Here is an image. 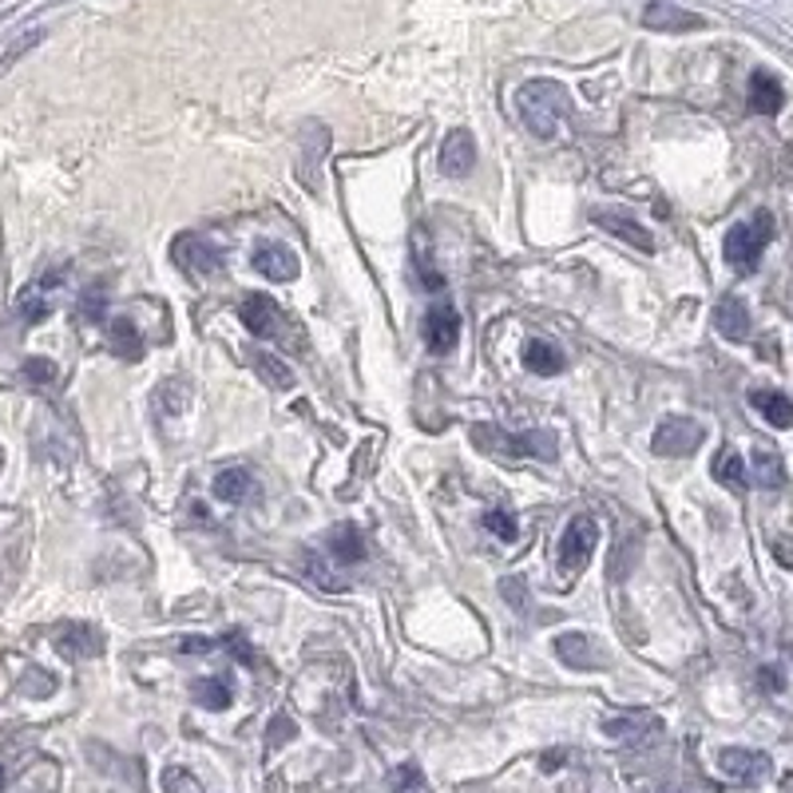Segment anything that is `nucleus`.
Wrapping results in <instances>:
<instances>
[{
	"mask_svg": "<svg viewBox=\"0 0 793 793\" xmlns=\"http://www.w3.org/2000/svg\"><path fill=\"white\" fill-rule=\"evenodd\" d=\"M516 111L536 140H555L572 120V96L555 80H528L516 87Z\"/></svg>",
	"mask_w": 793,
	"mask_h": 793,
	"instance_id": "1",
	"label": "nucleus"
},
{
	"mask_svg": "<svg viewBox=\"0 0 793 793\" xmlns=\"http://www.w3.org/2000/svg\"><path fill=\"white\" fill-rule=\"evenodd\" d=\"M472 445L480 453H489V457H501L508 465L524 457H540V460H552L560 453L552 433H508L501 424H472Z\"/></svg>",
	"mask_w": 793,
	"mask_h": 793,
	"instance_id": "2",
	"label": "nucleus"
},
{
	"mask_svg": "<svg viewBox=\"0 0 793 793\" xmlns=\"http://www.w3.org/2000/svg\"><path fill=\"white\" fill-rule=\"evenodd\" d=\"M171 259L191 283H215L223 274V254L211 242L199 239V235H187V230L171 239Z\"/></svg>",
	"mask_w": 793,
	"mask_h": 793,
	"instance_id": "3",
	"label": "nucleus"
},
{
	"mask_svg": "<svg viewBox=\"0 0 793 793\" xmlns=\"http://www.w3.org/2000/svg\"><path fill=\"white\" fill-rule=\"evenodd\" d=\"M596 543H599L596 516H591V512H579L576 520L564 528V536H560V552H555L560 572H564V576H579L587 567V560H591V552H596Z\"/></svg>",
	"mask_w": 793,
	"mask_h": 793,
	"instance_id": "4",
	"label": "nucleus"
},
{
	"mask_svg": "<svg viewBox=\"0 0 793 793\" xmlns=\"http://www.w3.org/2000/svg\"><path fill=\"white\" fill-rule=\"evenodd\" d=\"M770 215H758L750 223H738V227H730L726 242H722V254H726L730 266H738V271H754L766 251V242H770Z\"/></svg>",
	"mask_w": 793,
	"mask_h": 793,
	"instance_id": "5",
	"label": "nucleus"
},
{
	"mask_svg": "<svg viewBox=\"0 0 793 793\" xmlns=\"http://www.w3.org/2000/svg\"><path fill=\"white\" fill-rule=\"evenodd\" d=\"M239 317L254 337H274V341H286V346L293 341V326L286 322L283 305L274 302V298H266V293H251L239 305Z\"/></svg>",
	"mask_w": 793,
	"mask_h": 793,
	"instance_id": "6",
	"label": "nucleus"
},
{
	"mask_svg": "<svg viewBox=\"0 0 793 793\" xmlns=\"http://www.w3.org/2000/svg\"><path fill=\"white\" fill-rule=\"evenodd\" d=\"M702 436H707V429L698 421H690V417H666V421H659V429H654L651 448L659 457H690V453L702 445Z\"/></svg>",
	"mask_w": 793,
	"mask_h": 793,
	"instance_id": "7",
	"label": "nucleus"
},
{
	"mask_svg": "<svg viewBox=\"0 0 793 793\" xmlns=\"http://www.w3.org/2000/svg\"><path fill=\"white\" fill-rule=\"evenodd\" d=\"M718 770L738 785H761L770 778V758L761 750H746V746H726L718 754Z\"/></svg>",
	"mask_w": 793,
	"mask_h": 793,
	"instance_id": "8",
	"label": "nucleus"
},
{
	"mask_svg": "<svg viewBox=\"0 0 793 793\" xmlns=\"http://www.w3.org/2000/svg\"><path fill=\"white\" fill-rule=\"evenodd\" d=\"M555 654H560V663L572 666V671H608V651L599 647L591 635H579V630H567L555 639Z\"/></svg>",
	"mask_w": 793,
	"mask_h": 793,
	"instance_id": "9",
	"label": "nucleus"
},
{
	"mask_svg": "<svg viewBox=\"0 0 793 793\" xmlns=\"http://www.w3.org/2000/svg\"><path fill=\"white\" fill-rule=\"evenodd\" d=\"M460 337V314L457 305H433L429 314H424V346L433 349V353H448V349L457 346Z\"/></svg>",
	"mask_w": 793,
	"mask_h": 793,
	"instance_id": "10",
	"label": "nucleus"
},
{
	"mask_svg": "<svg viewBox=\"0 0 793 793\" xmlns=\"http://www.w3.org/2000/svg\"><path fill=\"white\" fill-rule=\"evenodd\" d=\"M702 24H707L702 16L678 9V4H666V0H654L642 9V28H651V33H698Z\"/></svg>",
	"mask_w": 793,
	"mask_h": 793,
	"instance_id": "11",
	"label": "nucleus"
},
{
	"mask_svg": "<svg viewBox=\"0 0 793 793\" xmlns=\"http://www.w3.org/2000/svg\"><path fill=\"white\" fill-rule=\"evenodd\" d=\"M52 647L64 659H92V654L104 651V639H99V630L92 627V623H64V627L52 635Z\"/></svg>",
	"mask_w": 793,
	"mask_h": 793,
	"instance_id": "12",
	"label": "nucleus"
},
{
	"mask_svg": "<svg viewBox=\"0 0 793 793\" xmlns=\"http://www.w3.org/2000/svg\"><path fill=\"white\" fill-rule=\"evenodd\" d=\"M472 167H477V140H472V131H465V128L448 131L445 147H441V175H448V179H465Z\"/></svg>",
	"mask_w": 793,
	"mask_h": 793,
	"instance_id": "13",
	"label": "nucleus"
},
{
	"mask_svg": "<svg viewBox=\"0 0 793 793\" xmlns=\"http://www.w3.org/2000/svg\"><path fill=\"white\" fill-rule=\"evenodd\" d=\"M254 271L271 283H293L298 278V254L283 242H259L254 247Z\"/></svg>",
	"mask_w": 793,
	"mask_h": 793,
	"instance_id": "14",
	"label": "nucleus"
},
{
	"mask_svg": "<svg viewBox=\"0 0 793 793\" xmlns=\"http://www.w3.org/2000/svg\"><path fill=\"white\" fill-rule=\"evenodd\" d=\"M591 218H596V223H599V227H603V230H608V235H615V239L630 242V247H635V251H642V254H651V251H654L651 230L642 227V223H635V218H630V215H620V211L599 207Z\"/></svg>",
	"mask_w": 793,
	"mask_h": 793,
	"instance_id": "15",
	"label": "nucleus"
},
{
	"mask_svg": "<svg viewBox=\"0 0 793 793\" xmlns=\"http://www.w3.org/2000/svg\"><path fill=\"white\" fill-rule=\"evenodd\" d=\"M603 730H608L615 742H627V746H635V742H642L647 734H654L659 730V718L647 714V710H627V714H615L603 722Z\"/></svg>",
	"mask_w": 793,
	"mask_h": 793,
	"instance_id": "16",
	"label": "nucleus"
},
{
	"mask_svg": "<svg viewBox=\"0 0 793 793\" xmlns=\"http://www.w3.org/2000/svg\"><path fill=\"white\" fill-rule=\"evenodd\" d=\"M60 283V274H44L40 283H33L28 290L16 293V314H21V322H44V317L52 314V302H48V286Z\"/></svg>",
	"mask_w": 793,
	"mask_h": 793,
	"instance_id": "17",
	"label": "nucleus"
},
{
	"mask_svg": "<svg viewBox=\"0 0 793 793\" xmlns=\"http://www.w3.org/2000/svg\"><path fill=\"white\" fill-rule=\"evenodd\" d=\"M329 555L341 567H353L365 560V540H361V532L353 524H337L334 532H329Z\"/></svg>",
	"mask_w": 793,
	"mask_h": 793,
	"instance_id": "18",
	"label": "nucleus"
},
{
	"mask_svg": "<svg viewBox=\"0 0 793 793\" xmlns=\"http://www.w3.org/2000/svg\"><path fill=\"white\" fill-rule=\"evenodd\" d=\"M714 326L722 337H730V341H746L750 337V314H746V305L738 302V298H722L714 310Z\"/></svg>",
	"mask_w": 793,
	"mask_h": 793,
	"instance_id": "19",
	"label": "nucleus"
},
{
	"mask_svg": "<svg viewBox=\"0 0 793 793\" xmlns=\"http://www.w3.org/2000/svg\"><path fill=\"white\" fill-rule=\"evenodd\" d=\"M785 104L782 84L770 76V72H754L750 76V108L761 111V116H778Z\"/></svg>",
	"mask_w": 793,
	"mask_h": 793,
	"instance_id": "20",
	"label": "nucleus"
},
{
	"mask_svg": "<svg viewBox=\"0 0 793 793\" xmlns=\"http://www.w3.org/2000/svg\"><path fill=\"white\" fill-rule=\"evenodd\" d=\"M524 365L540 377H552V373L564 370V353L552 346V341H543V337H532L528 346H524Z\"/></svg>",
	"mask_w": 793,
	"mask_h": 793,
	"instance_id": "21",
	"label": "nucleus"
},
{
	"mask_svg": "<svg viewBox=\"0 0 793 793\" xmlns=\"http://www.w3.org/2000/svg\"><path fill=\"white\" fill-rule=\"evenodd\" d=\"M750 401H754V409H758V413L773 424V429H790V424H793V401L785 397V393L758 389Z\"/></svg>",
	"mask_w": 793,
	"mask_h": 793,
	"instance_id": "22",
	"label": "nucleus"
},
{
	"mask_svg": "<svg viewBox=\"0 0 793 793\" xmlns=\"http://www.w3.org/2000/svg\"><path fill=\"white\" fill-rule=\"evenodd\" d=\"M254 492V477L247 472V468H227V472H218L215 477V496L227 504H239L247 501Z\"/></svg>",
	"mask_w": 793,
	"mask_h": 793,
	"instance_id": "23",
	"label": "nucleus"
},
{
	"mask_svg": "<svg viewBox=\"0 0 793 793\" xmlns=\"http://www.w3.org/2000/svg\"><path fill=\"white\" fill-rule=\"evenodd\" d=\"M714 480L718 484H726V489L742 492L750 484V468H746V460H742L734 448H726V453H718L714 457Z\"/></svg>",
	"mask_w": 793,
	"mask_h": 793,
	"instance_id": "24",
	"label": "nucleus"
},
{
	"mask_svg": "<svg viewBox=\"0 0 793 793\" xmlns=\"http://www.w3.org/2000/svg\"><path fill=\"white\" fill-rule=\"evenodd\" d=\"M111 353L123 358V361L143 358V334L131 326L128 317H116V322H111Z\"/></svg>",
	"mask_w": 793,
	"mask_h": 793,
	"instance_id": "25",
	"label": "nucleus"
},
{
	"mask_svg": "<svg viewBox=\"0 0 793 793\" xmlns=\"http://www.w3.org/2000/svg\"><path fill=\"white\" fill-rule=\"evenodd\" d=\"M746 468L754 472V480H758L761 489H782V484H785V465H782V457H773V453H766V448H758Z\"/></svg>",
	"mask_w": 793,
	"mask_h": 793,
	"instance_id": "26",
	"label": "nucleus"
},
{
	"mask_svg": "<svg viewBox=\"0 0 793 793\" xmlns=\"http://www.w3.org/2000/svg\"><path fill=\"white\" fill-rule=\"evenodd\" d=\"M191 695L203 710H227L230 707V686L223 678H195Z\"/></svg>",
	"mask_w": 793,
	"mask_h": 793,
	"instance_id": "27",
	"label": "nucleus"
},
{
	"mask_svg": "<svg viewBox=\"0 0 793 793\" xmlns=\"http://www.w3.org/2000/svg\"><path fill=\"white\" fill-rule=\"evenodd\" d=\"M254 365H259V373H262V381L266 385H274V389H293V373H290V365L286 361H278L274 353H254Z\"/></svg>",
	"mask_w": 793,
	"mask_h": 793,
	"instance_id": "28",
	"label": "nucleus"
},
{
	"mask_svg": "<svg viewBox=\"0 0 793 793\" xmlns=\"http://www.w3.org/2000/svg\"><path fill=\"white\" fill-rule=\"evenodd\" d=\"M389 790L393 793H433L429 782H424V773L417 770L413 761H405V766H397V770L389 773Z\"/></svg>",
	"mask_w": 793,
	"mask_h": 793,
	"instance_id": "29",
	"label": "nucleus"
},
{
	"mask_svg": "<svg viewBox=\"0 0 793 793\" xmlns=\"http://www.w3.org/2000/svg\"><path fill=\"white\" fill-rule=\"evenodd\" d=\"M164 790L167 793H207L195 773L183 770V766H167V770H164Z\"/></svg>",
	"mask_w": 793,
	"mask_h": 793,
	"instance_id": "30",
	"label": "nucleus"
},
{
	"mask_svg": "<svg viewBox=\"0 0 793 793\" xmlns=\"http://www.w3.org/2000/svg\"><path fill=\"white\" fill-rule=\"evenodd\" d=\"M484 528H489L492 536H501V540H516L520 536V528H516V516L504 508H492L484 512Z\"/></svg>",
	"mask_w": 793,
	"mask_h": 793,
	"instance_id": "31",
	"label": "nucleus"
},
{
	"mask_svg": "<svg viewBox=\"0 0 793 793\" xmlns=\"http://www.w3.org/2000/svg\"><path fill=\"white\" fill-rule=\"evenodd\" d=\"M24 377L28 381H36V385H52L60 373H56V361H48V358H28L24 361Z\"/></svg>",
	"mask_w": 793,
	"mask_h": 793,
	"instance_id": "32",
	"label": "nucleus"
},
{
	"mask_svg": "<svg viewBox=\"0 0 793 793\" xmlns=\"http://www.w3.org/2000/svg\"><path fill=\"white\" fill-rule=\"evenodd\" d=\"M501 591H504V599H508L512 608L516 611H528V596H524V579H516V576H508L501 584Z\"/></svg>",
	"mask_w": 793,
	"mask_h": 793,
	"instance_id": "33",
	"label": "nucleus"
},
{
	"mask_svg": "<svg viewBox=\"0 0 793 793\" xmlns=\"http://www.w3.org/2000/svg\"><path fill=\"white\" fill-rule=\"evenodd\" d=\"M24 695H48L56 686V678L52 674H44V671H28V678H24Z\"/></svg>",
	"mask_w": 793,
	"mask_h": 793,
	"instance_id": "34",
	"label": "nucleus"
},
{
	"mask_svg": "<svg viewBox=\"0 0 793 793\" xmlns=\"http://www.w3.org/2000/svg\"><path fill=\"white\" fill-rule=\"evenodd\" d=\"M305 572H310V579H314L317 587H326V591H334V579L326 576V567H322V555H314V552H305Z\"/></svg>",
	"mask_w": 793,
	"mask_h": 793,
	"instance_id": "35",
	"label": "nucleus"
},
{
	"mask_svg": "<svg viewBox=\"0 0 793 793\" xmlns=\"http://www.w3.org/2000/svg\"><path fill=\"white\" fill-rule=\"evenodd\" d=\"M286 738H293V722L286 714H278L271 722V746H283Z\"/></svg>",
	"mask_w": 793,
	"mask_h": 793,
	"instance_id": "36",
	"label": "nucleus"
},
{
	"mask_svg": "<svg viewBox=\"0 0 793 793\" xmlns=\"http://www.w3.org/2000/svg\"><path fill=\"white\" fill-rule=\"evenodd\" d=\"M227 647H230V651H235V659H239V663H254L251 642L242 639V635H227Z\"/></svg>",
	"mask_w": 793,
	"mask_h": 793,
	"instance_id": "37",
	"label": "nucleus"
},
{
	"mask_svg": "<svg viewBox=\"0 0 793 793\" xmlns=\"http://www.w3.org/2000/svg\"><path fill=\"white\" fill-rule=\"evenodd\" d=\"M80 314L84 317H99L104 314V293H84V298H80Z\"/></svg>",
	"mask_w": 793,
	"mask_h": 793,
	"instance_id": "38",
	"label": "nucleus"
},
{
	"mask_svg": "<svg viewBox=\"0 0 793 793\" xmlns=\"http://www.w3.org/2000/svg\"><path fill=\"white\" fill-rule=\"evenodd\" d=\"M773 555H778V564L793 567V543L790 540H773Z\"/></svg>",
	"mask_w": 793,
	"mask_h": 793,
	"instance_id": "39",
	"label": "nucleus"
},
{
	"mask_svg": "<svg viewBox=\"0 0 793 793\" xmlns=\"http://www.w3.org/2000/svg\"><path fill=\"white\" fill-rule=\"evenodd\" d=\"M0 790H4V770H0Z\"/></svg>",
	"mask_w": 793,
	"mask_h": 793,
	"instance_id": "40",
	"label": "nucleus"
}]
</instances>
